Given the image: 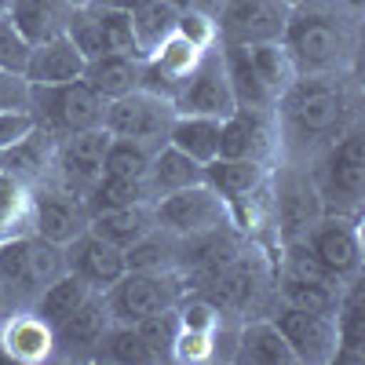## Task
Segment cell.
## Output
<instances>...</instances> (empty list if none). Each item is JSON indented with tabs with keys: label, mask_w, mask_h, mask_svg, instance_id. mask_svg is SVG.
I'll use <instances>...</instances> for the list:
<instances>
[{
	"label": "cell",
	"mask_w": 365,
	"mask_h": 365,
	"mask_svg": "<svg viewBox=\"0 0 365 365\" xmlns=\"http://www.w3.org/2000/svg\"><path fill=\"white\" fill-rule=\"evenodd\" d=\"M96 4V15H99V29H103V48L106 51H117V55H135L143 58L139 51V41H135V29H132V15L125 8H110V4Z\"/></svg>",
	"instance_id": "74e56055"
},
{
	"label": "cell",
	"mask_w": 365,
	"mask_h": 365,
	"mask_svg": "<svg viewBox=\"0 0 365 365\" xmlns=\"http://www.w3.org/2000/svg\"><path fill=\"white\" fill-rule=\"evenodd\" d=\"M84 63H88V58H84V55L77 51V44L63 34V37H51V41H44V44H34L22 77H26L29 84L51 88V84L77 81V77L84 73Z\"/></svg>",
	"instance_id": "ffe728a7"
},
{
	"label": "cell",
	"mask_w": 365,
	"mask_h": 365,
	"mask_svg": "<svg viewBox=\"0 0 365 365\" xmlns=\"http://www.w3.org/2000/svg\"><path fill=\"white\" fill-rule=\"evenodd\" d=\"M340 4V0H336ZM329 0H299L285 22L282 48L296 73H340L354 55V26Z\"/></svg>",
	"instance_id": "7a4b0ae2"
},
{
	"label": "cell",
	"mask_w": 365,
	"mask_h": 365,
	"mask_svg": "<svg viewBox=\"0 0 365 365\" xmlns=\"http://www.w3.org/2000/svg\"><path fill=\"white\" fill-rule=\"evenodd\" d=\"M58 274H66L63 245L44 241L41 234H8L0 237V282L22 296H41Z\"/></svg>",
	"instance_id": "5b68a950"
},
{
	"label": "cell",
	"mask_w": 365,
	"mask_h": 365,
	"mask_svg": "<svg viewBox=\"0 0 365 365\" xmlns=\"http://www.w3.org/2000/svg\"><path fill=\"white\" fill-rule=\"evenodd\" d=\"M325 216V201L314 187V175L282 172L274 187V220L282 227V241H303L311 227Z\"/></svg>",
	"instance_id": "7c38bea8"
},
{
	"label": "cell",
	"mask_w": 365,
	"mask_h": 365,
	"mask_svg": "<svg viewBox=\"0 0 365 365\" xmlns=\"http://www.w3.org/2000/svg\"><path fill=\"white\" fill-rule=\"evenodd\" d=\"M91 292H96V289H91L84 278H77L73 270H66V274H58V278H55L41 296H37V311H34V314L55 329L66 314H73V311L81 307V303H84Z\"/></svg>",
	"instance_id": "d6a6232c"
},
{
	"label": "cell",
	"mask_w": 365,
	"mask_h": 365,
	"mask_svg": "<svg viewBox=\"0 0 365 365\" xmlns=\"http://www.w3.org/2000/svg\"><path fill=\"white\" fill-rule=\"evenodd\" d=\"M99 4H110V8H125V11H132L135 4H143V0H99Z\"/></svg>",
	"instance_id": "bcb514c9"
},
{
	"label": "cell",
	"mask_w": 365,
	"mask_h": 365,
	"mask_svg": "<svg viewBox=\"0 0 365 365\" xmlns=\"http://www.w3.org/2000/svg\"><path fill=\"white\" fill-rule=\"evenodd\" d=\"M237 361H249V365H299L292 347L282 336V329L274 325V318L249 322L237 332Z\"/></svg>",
	"instance_id": "4316f807"
},
{
	"label": "cell",
	"mask_w": 365,
	"mask_h": 365,
	"mask_svg": "<svg viewBox=\"0 0 365 365\" xmlns=\"http://www.w3.org/2000/svg\"><path fill=\"white\" fill-rule=\"evenodd\" d=\"M37 113L29 110V106H8V110H0V150H8L15 143H22L26 135H34L37 132Z\"/></svg>",
	"instance_id": "7bdbcfd3"
},
{
	"label": "cell",
	"mask_w": 365,
	"mask_h": 365,
	"mask_svg": "<svg viewBox=\"0 0 365 365\" xmlns=\"http://www.w3.org/2000/svg\"><path fill=\"white\" fill-rule=\"evenodd\" d=\"M340 4H344L347 11H354V15H358V11H361V4H365V0H340Z\"/></svg>",
	"instance_id": "7dc6e473"
},
{
	"label": "cell",
	"mask_w": 365,
	"mask_h": 365,
	"mask_svg": "<svg viewBox=\"0 0 365 365\" xmlns=\"http://www.w3.org/2000/svg\"><path fill=\"white\" fill-rule=\"evenodd\" d=\"M139 77H143V58L117 55V51H103L96 58H88L84 73H81V81H88L106 103L128 96V91H135L139 88Z\"/></svg>",
	"instance_id": "cb8c5ba5"
},
{
	"label": "cell",
	"mask_w": 365,
	"mask_h": 365,
	"mask_svg": "<svg viewBox=\"0 0 365 365\" xmlns=\"http://www.w3.org/2000/svg\"><path fill=\"white\" fill-rule=\"evenodd\" d=\"M8 15H11V22L19 26V34L29 44H44L51 37L66 34L73 4L70 0H11Z\"/></svg>",
	"instance_id": "7402d4cb"
},
{
	"label": "cell",
	"mask_w": 365,
	"mask_h": 365,
	"mask_svg": "<svg viewBox=\"0 0 365 365\" xmlns=\"http://www.w3.org/2000/svg\"><path fill=\"white\" fill-rule=\"evenodd\" d=\"M314 187L325 201V212L358 216L365 194V135L361 128H347L340 139L329 143V154L314 175Z\"/></svg>",
	"instance_id": "277c9868"
},
{
	"label": "cell",
	"mask_w": 365,
	"mask_h": 365,
	"mask_svg": "<svg viewBox=\"0 0 365 365\" xmlns=\"http://www.w3.org/2000/svg\"><path fill=\"white\" fill-rule=\"evenodd\" d=\"M175 106L165 96H154L146 88H135L120 99L106 103L103 113V128L117 139H135L150 150H161L168 143V128H172Z\"/></svg>",
	"instance_id": "8992f818"
},
{
	"label": "cell",
	"mask_w": 365,
	"mask_h": 365,
	"mask_svg": "<svg viewBox=\"0 0 365 365\" xmlns=\"http://www.w3.org/2000/svg\"><path fill=\"white\" fill-rule=\"evenodd\" d=\"M63 256H66V270L84 278L96 292H106L125 274V252L113 249L110 241H103L91 230H81L70 245H63Z\"/></svg>",
	"instance_id": "e0dca14e"
},
{
	"label": "cell",
	"mask_w": 365,
	"mask_h": 365,
	"mask_svg": "<svg viewBox=\"0 0 365 365\" xmlns=\"http://www.w3.org/2000/svg\"><path fill=\"white\" fill-rule=\"evenodd\" d=\"M172 106L175 113H205V117H230L237 110L227 81V66H223V51L201 55V63L187 73V81L172 96Z\"/></svg>",
	"instance_id": "8fae6325"
},
{
	"label": "cell",
	"mask_w": 365,
	"mask_h": 365,
	"mask_svg": "<svg viewBox=\"0 0 365 365\" xmlns=\"http://www.w3.org/2000/svg\"><path fill=\"white\" fill-rule=\"evenodd\" d=\"M146 190H150V205L165 194H175L182 187H194V182H205V165H197L194 158H187L182 150L175 146H161L154 150V158H150V168H146Z\"/></svg>",
	"instance_id": "603a6c76"
},
{
	"label": "cell",
	"mask_w": 365,
	"mask_h": 365,
	"mask_svg": "<svg viewBox=\"0 0 365 365\" xmlns=\"http://www.w3.org/2000/svg\"><path fill=\"white\" fill-rule=\"evenodd\" d=\"M88 230L99 234L103 241H110L113 249H132L143 234L154 230V208L150 205H128V208H110V212H96L88 216Z\"/></svg>",
	"instance_id": "484cf974"
},
{
	"label": "cell",
	"mask_w": 365,
	"mask_h": 365,
	"mask_svg": "<svg viewBox=\"0 0 365 365\" xmlns=\"http://www.w3.org/2000/svg\"><path fill=\"white\" fill-rule=\"evenodd\" d=\"M150 158L154 150L135 143V139H117L110 135L106 143V154H103V172L106 175H128V179H143L146 168H150Z\"/></svg>",
	"instance_id": "f35d334b"
},
{
	"label": "cell",
	"mask_w": 365,
	"mask_h": 365,
	"mask_svg": "<svg viewBox=\"0 0 365 365\" xmlns=\"http://www.w3.org/2000/svg\"><path fill=\"white\" fill-rule=\"evenodd\" d=\"M91 358L96 361H113V365H150V361H158L154 351L146 347V340L139 336V329L135 325H120V322H113L103 332V340H99V347H96Z\"/></svg>",
	"instance_id": "836d02e7"
},
{
	"label": "cell",
	"mask_w": 365,
	"mask_h": 365,
	"mask_svg": "<svg viewBox=\"0 0 365 365\" xmlns=\"http://www.w3.org/2000/svg\"><path fill=\"white\" fill-rule=\"evenodd\" d=\"M0 172H4V154H0Z\"/></svg>",
	"instance_id": "681fc988"
},
{
	"label": "cell",
	"mask_w": 365,
	"mask_h": 365,
	"mask_svg": "<svg viewBox=\"0 0 365 365\" xmlns=\"http://www.w3.org/2000/svg\"><path fill=\"white\" fill-rule=\"evenodd\" d=\"M29 110L37 113L41 128L51 135H73L103 125L106 99L88 81H66V84H29Z\"/></svg>",
	"instance_id": "3957f363"
},
{
	"label": "cell",
	"mask_w": 365,
	"mask_h": 365,
	"mask_svg": "<svg viewBox=\"0 0 365 365\" xmlns=\"http://www.w3.org/2000/svg\"><path fill=\"white\" fill-rule=\"evenodd\" d=\"M303 241H307V249L318 256V263L336 282H351V278L361 274V237H358V220L354 216L325 212Z\"/></svg>",
	"instance_id": "30bf717a"
},
{
	"label": "cell",
	"mask_w": 365,
	"mask_h": 365,
	"mask_svg": "<svg viewBox=\"0 0 365 365\" xmlns=\"http://www.w3.org/2000/svg\"><path fill=\"white\" fill-rule=\"evenodd\" d=\"M29 106V81L22 73H0V110Z\"/></svg>",
	"instance_id": "f6af8a7d"
},
{
	"label": "cell",
	"mask_w": 365,
	"mask_h": 365,
	"mask_svg": "<svg viewBox=\"0 0 365 365\" xmlns=\"http://www.w3.org/2000/svg\"><path fill=\"white\" fill-rule=\"evenodd\" d=\"M274 106H278V125L296 146L332 143L354 120V103L340 73H299Z\"/></svg>",
	"instance_id": "6da1fadb"
},
{
	"label": "cell",
	"mask_w": 365,
	"mask_h": 365,
	"mask_svg": "<svg viewBox=\"0 0 365 365\" xmlns=\"http://www.w3.org/2000/svg\"><path fill=\"white\" fill-rule=\"evenodd\" d=\"M267 179V165L263 161H241V158H212L205 165V182L216 190L227 208H241L245 201H252Z\"/></svg>",
	"instance_id": "d6986e66"
},
{
	"label": "cell",
	"mask_w": 365,
	"mask_h": 365,
	"mask_svg": "<svg viewBox=\"0 0 365 365\" xmlns=\"http://www.w3.org/2000/svg\"><path fill=\"white\" fill-rule=\"evenodd\" d=\"M175 34L187 37L190 44H197L201 51H208L216 44V22L197 15V11H179V22H175Z\"/></svg>",
	"instance_id": "ee69618b"
},
{
	"label": "cell",
	"mask_w": 365,
	"mask_h": 365,
	"mask_svg": "<svg viewBox=\"0 0 365 365\" xmlns=\"http://www.w3.org/2000/svg\"><path fill=\"white\" fill-rule=\"evenodd\" d=\"M179 237L168 234L165 227L143 234L132 249H125V270H172V263H179Z\"/></svg>",
	"instance_id": "d590c367"
},
{
	"label": "cell",
	"mask_w": 365,
	"mask_h": 365,
	"mask_svg": "<svg viewBox=\"0 0 365 365\" xmlns=\"http://www.w3.org/2000/svg\"><path fill=\"white\" fill-rule=\"evenodd\" d=\"M223 66H227V81H230V91H234L237 106H245V110H274V96L256 77L245 44H223Z\"/></svg>",
	"instance_id": "f1b7e54d"
},
{
	"label": "cell",
	"mask_w": 365,
	"mask_h": 365,
	"mask_svg": "<svg viewBox=\"0 0 365 365\" xmlns=\"http://www.w3.org/2000/svg\"><path fill=\"white\" fill-rule=\"evenodd\" d=\"M106 143H110V132L99 125V128H88V132H73L66 135V143L58 146L55 154V168H58V187L66 194L81 197L88 194V187L103 175V154H106Z\"/></svg>",
	"instance_id": "5bb4252c"
},
{
	"label": "cell",
	"mask_w": 365,
	"mask_h": 365,
	"mask_svg": "<svg viewBox=\"0 0 365 365\" xmlns=\"http://www.w3.org/2000/svg\"><path fill=\"white\" fill-rule=\"evenodd\" d=\"M154 223L165 227L175 237H194V234H208L230 223V208L227 201L208 187V182H194V187H182L175 194L158 197L154 205Z\"/></svg>",
	"instance_id": "ba28073f"
},
{
	"label": "cell",
	"mask_w": 365,
	"mask_h": 365,
	"mask_svg": "<svg viewBox=\"0 0 365 365\" xmlns=\"http://www.w3.org/2000/svg\"><path fill=\"white\" fill-rule=\"evenodd\" d=\"M336 354L332 365H365V285L361 278H351L344 285V299L336 311Z\"/></svg>",
	"instance_id": "44dd1931"
},
{
	"label": "cell",
	"mask_w": 365,
	"mask_h": 365,
	"mask_svg": "<svg viewBox=\"0 0 365 365\" xmlns=\"http://www.w3.org/2000/svg\"><path fill=\"white\" fill-rule=\"evenodd\" d=\"M29 227L34 234H41L44 241H55V245H70V241L88 230V208L81 197L58 190H44L37 197H29Z\"/></svg>",
	"instance_id": "9a60e30c"
},
{
	"label": "cell",
	"mask_w": 365,
	"mask_h": 365,
	"mask_svg": "<svg viewBox=\"0 0 365 365\" xmlns=\"http://www.w3.org/2000/svg\"><path fill=\"white\" fill-rule=\"evenodd\" d=\"M15 223H29V197L26 182L0 172V237L15 234Z\"/></svg>",
	"instance_id": "60d3db41"
},
{
	"label": "cell",
	"mask_w": 365,
	"mask_h": 365,
	"mask_svg": "<svg viewBox=\"0 0 365 365\" xmlns=\"http://www.w3.org/2000/svg\"><path fill=\"white\" fill-rule=\"evenodd\" d=\"M220 128L223 117H205V113H175L168 128V146L182 150L197 165H208L220 158Z\"/></svg>",
	"instance_id": "d4e9b609"
},
{
	"label": "cell",
	"mask_w": 365,
	"mask_h": 365,
	"mask_svg": "<svg viewBox=\"0 0 365 365\" xmlns=\"http://www.w3.org/2000/svg\"><path fill=\"white\" fill-rule=\"evenodd\" d=\"M103 303L113 322L135 325L158 311H168L179 303V282L172 270H125L120 278L103 292Z\"/></svg>",
	"instance_id": "52a82bcc"
},
{
	"label": "cell",
	"mask_w": 365,
	"mask_h": 365,
	"mask_svg": "<svg viewBox=\"0 0 365 365\" xmlns=\"http://www.w3.org/2000/svg\"><path fill=\"white\" fill-rule=\"evenodd\" d=\"M128 205H150V190L146 179H128V175H99L84 194V208L88 216L96 212H110V208H128Z\"/></svg>",
	"instance_id": "1f68e13d"
},
{
	"label": "cell",
	"mask_w": 365,
	"mask_h": 365,
	"mask_svg": "<svg viewBox=\"0 0 365 365\" xmlns=\"http://www.w3.org/2000/svg\"><path fill=\"white\" fill-rule=\"evenodd\" d=\"M0 347L11 361H44L55 351V336H51V325L41 322L37 314H26V318H11L4 325V336H0Z\"/></svg>",
	"instance_id": "83f0119b"
},
{
	"label": "cell",
	"mask_w": 365,
	"mask_h": 365,
	"mask_svg": "<svg viewBox=\"0 0 365 365\" xmlns=\"http://www.w3.org/2000/svg\"><path fill=\"white\" fill-rule=\"evenodd\" d=\"M128 15H132V29H135L143 58L154 55L175 34V22H179L175 0H143V4H135Z\"/></svg>",
	"instance_id": "f546056e"
},
{
	"label": "cell",
	"mask_w": 365,
	"mask_h": 365,
	"mask_svg": "<svg viewBox=\"0 0 365 365\" xmlns=\"http://www.w3.org/2000/svg\"><path fill=\"white\" fill-rule=\"evenodd\" d=\"M292 4L285 0H223L216 19L220 44H267L282 41Z\"/></svg>",
	"instance_id": "9c48e42d"
},
{
	"label": "cell",
	"mask_w": 365,
	"mask_h": 365,
	"mask_svg": "<svg viewBox=\"0 0 365 365\" xmlns=\"http://www.w3.org/2000/svg\"><path fill=\"white\" fill-rule=\"evenodd\" d=\"M285 4H299V0H285Z\"/></svg>",
	"instance_id": "f907efd6"
},
{
	"label": "cell",
	"mask_w": 365,
	"mask_h": 365,
	"mask_svg": "<svg viewBox=\"0 0 365 365\" xmlns=\"http://www.w3.org/2000/svg\"><path fill=\"white\" fill-rule=\"evenodd\" d=\"M4 154V172L29 182V179H41L44 175V165H48V150H44V128L37 125L34 135H26L22 143L0 150Z\"/></svg>",
	"instance_id": "8d00e7d4"
},
{
	"label": "cell",
	"mask_w": 365,
	"mask_h": 365,
	"mask_svg": "<svg viewBox=\"0 0 365 365\" xmlns=\"http://www.w3.org/2000/svg\"><path fill=\"white\" fill-rule=\"evenodd\" d=\"M274 325L282 329L285 344L292 347L296 361L303 365H332V354H336V318L329 314H314V311H303V307H285L274 314Z\"/></svg>",
	"instance_id": "4fadbf2b"
},
{
	"label": "cell",
	"mask_w": 365,
	"mask_h": 365,
	"mask_svg": "<svg viewBox=\"0 0 365 365\" xmlns=\"http://www.w3.org/2000/svg\"><path fill=\"white\" fill-rule=\"evenodd\" d=\"M282 299L289 303V307H303V311L336 318L340 299H344V282H329V278H292V274H282Z\"/></svg>",
	"instance_id": "4dcf8cb0"
},
{
	"label": "cell",
	"mask_w": 365,
	"mask_h": 365,
	"mask_svg": "<svg viewBox=\"0 0 365 365\" xmlns=\"http://www.w3.org/2000/svg\"><path fill=\"white\" fill-rule=\"evenodd\" d=\"M113 325L106 303H103V292H91L73 314H66L51 329L55 336V351L66 354V358H91L103 340V332Z\"/></svg>",
	"instance_id": "ac0fdd59"
},
{
	"label": "cell",
	"mask_w": 365,
	"mask_h": 365,
	"mask_svg": "<svg viewBox=\"0 0 365 365\" xmlns=\"http://www.w3.org/2000/svg\"><path fill=\"white\" fill-rule=\"evenodd\" d=\"M135 329L146 340V347L154 351L158 361H172V351H175V340H179V303L168 311H158V314L135 322Z\"/></svg>",
	"instance_id": "ab89813d"
},
{
	"label": "cell",
	"mask_w": 365,
	"mask_h": 365,
	"mask_svg": "<svg viewBox=\"0 0 365 365\" xmlns=\"http://www.w3.org/2000/svg\"><path fill=\"white\" fill-rule=\"evenodd\" d=\"M274 150V117L270 110H245L237 106L230 117H223L220 128V158H241V161H263Z\"/></svg>",
	"instance_id": "2e32d148"
},
{
	"label": "cell",
	"mask_w": 365,
	"mask_h": 365,
	"mask_svg": "<svg viewBox=\"0 0 365 365\" xmlns=\"http://www.w3.org/2000/svg\"><path fill=\"white\" fill-rule=\"evenodd\" d=\"M29 51H34V44L19 34L8 11H0V73H26Z\"/></svg>",
	"instance_id": "b9f144b4"
},
{
	"label": "cell",
	"mask_w": 365,
	"mask_h": 365,
	"mask_svg": "<svg viewBox=\"0 0 365 365\" xmlns=\"http://www.w3.org/2000/svg\"><path fill=\"white\" fill-rule=\"evenodd\" d=\"M249 48V58H252V70H256V77L263 81V88L274 96V103H278V96L282 91L299 77L296 73V66H292V58H289V51L282 48V41H267V44H245Z\"/></svg>",
	"instance_id": "e575fe53"
},
{
	"label": "cell",
	"mask_w": 365,
	"mask_h": 365,
	"mask_svg": "<svg viewBox=\"0 0 365 365\" xmlns=\"http://www.w3.org/2000/svg\"><path fill=\"white\" fill-rule=\"evenodd\" d=\"M70 4H73V8H81V4H91V0H70Z\"/></svg>",
	"instance_id": "c3c4849f"
}]
</instances>
